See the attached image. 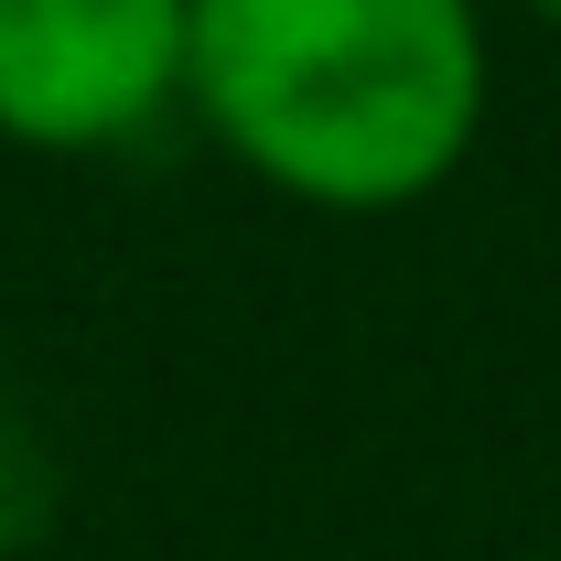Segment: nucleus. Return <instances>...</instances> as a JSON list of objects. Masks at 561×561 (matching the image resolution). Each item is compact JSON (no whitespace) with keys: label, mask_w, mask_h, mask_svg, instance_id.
<instances>
[{"label":"nucleus","mask_w":561,"mask_h":561,"mask_svg":"<svg viewBox=\"0 0 561 561\" xmlns=\"http://www.w3.org/2000/svg\"><path fill=\"white\" fill-rule=\"evenodd\" d=\"M486 98V0H184V108L324 216L454 184Z\"/></svg>","instance_id":"f257e3e1"},{"label":"nucleus","mask_w":561,"mask_h":561,"mask_svg":"<svg viewBox=\"0 0 561 561\" xmlns=\"http://www.w3.org/2000/svg\"><path fill=\"white\" fill-rule=\"evenodd\" d=\"M184 108V0H0V140L119 151Z\"/></svg>","instance_id":"f03ea898"},{"label":"nucleus","mask_w":561,"mask_h":561,"mask_svg":"<svg viewBox=\"0 0 561 561\" xmlns=\"http://www.w3.org/2000/svg\"><path fill=\"white\" fill-rule=\"evenodd\" d=\"M529 11H540V22H551V33H561V0H529Z\"/></svg>","instance_id":"7ed1b4c3"}]
</instances>
